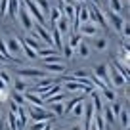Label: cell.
I'll list each match as a JSON object with an SVG mask.
<instances>
[{"instance_id":"obj_9","label":"cell","mask_w":130,"mask_h":130,"mask_svg":"<svg viewBox=\"0 0 130 130\" xmlns=\"http://www.w3.org/2000/svg\"><path fill=\"white\" fill-rule=\"evenodd\" d=\"M17 21L21 23V27H23L25 32H31V31H32L35 21H32V17L29 15V12H27V8H25V6H19V10H17Z\"/></svg>"},{"instance_id":"obj_34","label":"cell","mask_w":130,"mask_h":130,"mask_svg":"<svg viewBox=\"0 0 130 130\" xmlns=\"http://www.w3.org/2000/svg\"><path fill=\"white\" fill-rule=\"evenodd\" d=\"M35 2H37L38 8L42 10V13H44V15H48V12H50V2H48V0H35Z\"/></svg>"},{"instance_id":"obj_7","label":"cell","mask_w":130,"mask_h":130,"mask_svg":"<svg viewBox=\"0 0 130 130\" xmlns=\"http://www.w3.org/2000/svg\"><path fill=\"white\" fill-rule=\"evenodd\" d=\"M77 32L82 38H96V37L102 35V29L98 27L96 23H92V21H86V23H80V27H78Z\"/></svg>"},{"instance_id":"obj_3","label":"cell","mask_w":130,"mask_h":130,"mask_svg":"<svg viewBox=\"0 0 130 130\" xmlns=\"http://www.w3.org/2000/svg\"><path fill=\"white\" fill-rule=\"evenodd\" d=\"M88 10H90V21L92 23H96L100 29H109V23L105 19V12H102L100 4H90Z\"/></svg>"},{"instance_id":"obj_30","label":"cell","mask_w":130,"mask_h":130,"mask_svg":"<svg viewBox=\"0 0 130 130\" xmlns=\"http://www.w3.org/2000/svg\"><path fill=\"white\" fill-rule=\"evenodd\" d=\"M113 65L117 67V71H119V73H121L122 77H124L126 80H128V78H130V69H128V67H126V65H122V63H117V61H113Z\"/></svg>"},{"instance_id":"obj_41","label":"cell","mask_w":130,"mask_h":130,"mask_svg":"<svg viewBox=\"0 0 130 130\" xmlns=\"http://www.w3.org/2000/svg\"><path fill=\"white\" fill-rule=\"evenodd\" d=\"M61 2H71V0H61Z\"/></svg>"},{"instance_id":"obj_27","label":"cell","mask_w":130,"mask_h":130,"mask_svg":"<svg viewBox=\"0 0 130 130\" xmlns=\"http://www.w3.org/2000/svg\"><path fill=\"white\" fill-rule=\"evenodd\" d=\"M10 100H12V102H15L17 105H27V102H25V94H21V92H15V90L12 92Z\"/></svg>"},{"instance_id":"obj_21","label":"cell","mask_w":130,"mask_h":130,"mask_svg":"<svg viewBox=\"0 0 130 130\" xmlns=\"http://www.w3.org/2000/svg\"><path fill=\"white\" fill-rule=\"evenodd\" d=\"M63 102H57V103H48V105L44 107H50V113L56 115V117H63Z\"/></svg>"},{"instance_id":"obj_11","label":"cell","mask_w":130,"mask_h":130,"mask_svg":"<svg viewBox=\"0 0 130 130\" xmlns=\"http://www.w3.org/2000/svg\"><path fill=\"white\" fill-rule=\"evenodd\" d=\"M105 19H107V23H111V27H113L117 32H121L122 25H124V19H122L121 13H115V12H111V10H109L107 15H105Z\"/></svg>"},{"instance_id":"obj_35","label":"cell","mask_w":130,"mask_h":130,"mask_svg":"<svg viewBox=\"0 0 130 130\" xmlns=\"http://www.w3.org/2000/svg\"><path fill=\"white\" fill-rule=\"evenodd\" d=\"M44 63H63V57L59 56V54H56V56H50L46 57V59H42Z\"/></svg>"},{"instance_id":"obj_40","label":"cell","mask_w":130,"mask_h":130,"mask_svg":"<svg viewBox=\"0 0 130 130\" xmlns=\"http://www.w3.org/2000/svg\"><path fill=\"white\" fill-rule=\"evenodd\" d=\"M71 130H80V126H73V128H71Z\"/></svg>"},{"instance_id":"obj_24","label":"cell","mask_w":130,"mask_h":130,"mask_svg":"<svg viewBox=\"0 0 130 130\" xmlns=\"http://www.w3.org/2000/svg\"><path fill=\"white\" fill-rule=\"evenodd\" d=\"M75 50H77L78 57H82V59H88V57H90V48H88V44H86L84 40H82V42H80V44H78Z\"/></svg>"},{"instance_id":"obj_31","label":"cell","mask_w":130,"mask_h":130,"mask_svg":"<svg viewBox=\"0 0 130 130\" xmlns=\"http://www.w3.org/2000/svg\"><path fill=\"white\" fill-rule=\"evenodd\" d=\"M0 80L4 82V86L6 88H10V86H12V77H10V71H0Z\"/></svg>"},{"instance_id":"obj_26","label":"cell","mask_w":130,"mask_h":130,"mask_svg":"<svg viewBox=\"0 0 130 130\" xmlns=\"http://www.w3.org/2000/svg\"><path fill=\"white\" fill-rule=\"evenodd\" d=\"M59 17H61V10L57 8V6L50 10V29L56 27V23H57V19H59Z\"/></svg>"},{"instance_id":"obj_4","label":"cell","mask_w":130,"mask_h":130,"mask_svg":"<svg viewBox=\"0 0 130 130\" xmlns=\"http://www.w3.org/2000/svg\"><path fill=\"white\" fill-rule=\"evenodd\" d=\"M61 88H65L67 92H75V94H88L94 88L92 84H84L80 80H75V78H65Z\"/></svg>"},{"instance_id":"obj_39","label":"cell","mask_w":130,"mask_h":130,"mask_svg":"<svg viewBox=\"0 0 130 130\" xmlns=\"http://www.w3.org/2000/svg\"><path fill=\"white\" fill-rule=\"evenodd\" d=\"M0 63H10V61H8V59H6V57H4V56H2V54H0Z\"/></svg>"},{"instance_id":"obj_29","label":"cell","mask_w":130,"mask_h":130,"mask_svg":"<svg viewBox=\"0 0 130 130\" xmlns=\"http://www.w3.org/2000/svg\"><path fill=\"white\" fill-rule=\"evenodd\" d=\"M21 44H23V56L27 57V59H38V57H37V50L29 48L25 42H21Z\"/></svg>"},{"instance_id":"obj_14","label":"cell","mask_w":130,"mask_h":130,"mask_svg":"<svg viewBox=\"0 0 130 130\" xmlns=\"http://www.w3.org/2000/svg\"><path fill=\"white\" fill-rule=\"evenodd\" d=\"M119 122H121V126L124 130H128V124H130V113H128V102H126V107H121V111H119L117 115Z\"/></svg>"},{"instance_id":"obj_38","label":"cell","mask_w":130,"mask_h":130,"mask_svg":"<svg viewBox=\"0 0 130 130\" xmlns=\"http://www.w3.org/2000/svg\"><path fill=\"white\" fill-rule=\"evenodd\" d=\"M0 130H6V119L4 117L0 119Z\"/></svg>"},{"instance_id":"obj_28","label":"cell","mask_w":130,"mask_h":130,"mask_svg":"<svg viewBox=\"0 0 130 130\" xmlns=\"http://www.w3.org/2000/svg\"><path fill=\"white\" fill-rule=\"evenodd\" d=\"M6 124L10 126V130H17V119H15V113H13V111H10V113L6 115Z\"/></svg>"},{"instance_id":"obj_12","label":"cell","mask_w":130,"mask_h":130,"mask_svg":"<svg viewBox=\"0 0 130 130\" xmlns=\"http://www.w3.org/2000/svg\"><path fill=\"white\" fill-rule=\"evenodd\" d=\"M92 75L109 86V71H107V63H100V65H96V67L92 69Z\"/></svg>"},{"instance_id":"obj_22","label":"cell","mask_w":130,"mask_h":130,"mask_svg":"<svg viewBox=\"0 0 130 130\" xmlns=\"http://www.w3.org/2000/svg\"><path fill=\"white\" fill-rule=\"evenodd\" d=\"M56 54H59L56 48H40V50H37V57L38 59H46V57H50V56H56Z\"/></svg>"},{"instance_id":"obj_6","label":"cell","mask_w":130,"mask_h":130,"mask_svg":"<svg viewBox=\"0 0 130 130\" xmlns=\"http://www.w3.org/2000/svg\"><path fill=\"white\" fill-rule=\"evenodd\" d=\"M15 75H17V77H21V78H25V80H29V82L40 80V78L46 77V73L42 69H32V67H17Z\"/></svg>"},{"instance_id":"obj_17","label":"cell","mask_w":130,"mask_h":130,"mask_svg":"<svg viewBox=\"0 0 130 130\" xmlns=\"http://www.w3.org/2000/svg\"><path fill=\"white\" fill-rule=\"evenodd\" d=\"M25 102L27 103H31V105H42L44 107V100H42L38 94H35V92H25Z\"/></svg>"},{"instance_id":"obj_2","label":"cell","mask_w":130,"mask_h":130,"mask_svg":"<svg viewBox=\"0 0 130 130\" xmlns=\"http://www.w3.org/2000/svg\"><path fill=\"white\" fill-rule=\"evenodd\" d=\"M4 42H6V48H8L10 56H12V61L15 59V57H25L23 56V44H21V40L15 35H6Z\"/></svg>"},{"instance_id":"obj_20","label":"cell","mask_w":130,"mask_h":130,"mask_svg":"<svg viewBox=\"0 0 130 130\" xmlns=\"http://www.w3.org/2000/svg\"><path fill=\"white\" fill-rule=\"evenodd\" d=\"M67 100V96H65V92L61 90V92H56L52 94V96L44 98V105H48V103H57V102H65Z\"/></svg>"},{"instance_id":"obj_32","label":"cell","mask_w":130,"mask_h":130,"mask_svg":"<svg viewBox=\"0 0 130 130\" xmlns=\"http://www.w3.org/2000/svg\"><path fill=\"white\" fill-rule=\"evenodd\" d=\"M109 10L115 13H121L122 12V2L121 0H109Z\"/></svg>"},{"instance_id":"obj_19","label":"cell","mask_w":130,"mask_h":130,"mask_svg":"<svg viewBox=\"0 0 130 130\" xmlns=\"http://www.w3.org/2000/svg\"><path fill=\"white\" fill-rule=\"evenodd\" d=\"M12 86H13V90H15V92H21V94H25L29 90V82L25 80V78H21V77H17L15 80H12Z\"/></svg>"},{"instance_id":"obj_25","label":"cell","mask_w":130,"mask_h":130,"mask_svg":"<svg viewBox=\"0 0 130 130\" xmlns=\"http://www.w3.org/2000/svg\"><path fill=\"white\" fill-rule=\"evenodd\" d=\"M17 10H19V2L17 0H10L8 2V13L6 15H10L12 19H17Z\"/></svg>"},{"instance_id":"obj_15","label":"cell","mask_w":130,"mask_h":130,"mask_svg":"<svg viewBox=\"0 0 130 130\" xmlns=\"http://www.w3.org/2000/svg\"><path fill=\"white\" fill-rule=\"evenodd\" d=\"M100 94H102L103 102H107V103H113L115 100H117V94H115V90L111 88V86H103V88H100Z\"/></svg>"},{"instance_id":"obj_37","label":"cell","mask_w":130,"mask_h":130,"mask_svg":"<svg viewBox=\"0 0 130 130\" xmlns=\"http://www.w3.org/2000/svg\"><path fill=\"white\" fill-rule=\"evenodd\" d=\"M8 2L10 0H0V17H6L8 13Z\"/></svg>"},{"instance_id":"obj_8","label":"cell","mask_w":130,"mask_h":130,"mask_svg":"<svg viewBox=\"0 0 130 130\" xmlns=\"http://www.w3.org/2000/svg\"><path fill=\"white\" fill-rule=\"evenodd\" d=\"M107 71H109V86L113 84L115 88H124V86L128 84V80L119 73L117 67H115L113 63H107Z\"/></svg>"},{"instance_id":"obj_1","label":"cell","mask_w":130,"mask_h":130,"mask_svg":"<svg viewBox=\"0 0 130 130\" xmlns=\"http://www.w3.org/2000/svg\"><path fill=\"white\" fill-rule=\"evenodd\" d=\"M25 111H27L31 121H54V119H57L56 115H52L42 105H31V103H27V105H25Z\"/></svg>"},{"instance_id":"obj_23","label":"cell","mask_w":130,"mask_h":130,"mask_svg":"<svg viewBox=\"0 0 130 130\" xmlns=\"http://www.w3.org/2000/svg\"><path fill=\"white\" fill-rule=\"evenodd\" d=\"M44 71H48V73H63L65 63H44Z\"/></svg>"},{"instance_id":"obj_13","label":"cell","mask_w":130,"mask_h":130,"mask_svg":"<svg viewBox=\"0 0 130 130\" xmlns=\"http://www.w3.org/2000/svg\"><path fill=\"white\" fill-rule=\"evenodd\" d=\"M21 42H25V44H27L29 48H32V50H40V48H44V46H46L44 42H42V40H40V38H38L32 31H31V32H27V37H25Z\"/></svg>"},{"instance_id":"obj_10","label":"cell","mask_w":130,"mask_h":130,"mask_svg":"<svg viewBox=\"0 0 130 130\" xmlns=\"http://www.w3.org/2000/svg\"><path fill=\"white\" fill-rule=\"evenodd\" d=\"M56 29L59 31V35H61V38H63L65 42H67V37L71 35V21L67 19L65 15H61L59 19H57V23H56Z\"/></svg>"},{"instance_id":"obj_16","label":"cell","mask_w":130,"mask_h":130,"mask_svg":"<svg viewBox=\"0 0 130 130\" xmlns=\"http://www.w3.org/2000/svg\"><path fill=\"white\" fill-rule=\"evenodd\" d=\"M107 46H109V40H107L105 37H102V35H100V37H96V38H94L92 48L96 50V52H105V50H107Z\"/></svg>"},{"instance_id":"obj_33","label":"cell","mask_w":130,"mask_h":130,"mask_svg":"<svg viewBox=\"0 0 130 130\" xmlns=\"http://www.w3.org/2000/svg\"><path fill=\"white\" fill-rule=\"evenodd\" d=\"M0 54H2V56H4L6 59H8L10 63H12V56H10L8 48H6V42H4V38H2V37H0Z\"/></svg>"},{"instance_id":"obj_36","label":"cell","mask_w":130,"mask_h":130,"mask_svg":"<svg viewBox=\"0 0 130 130\" xmlns=\"http://www.w3.org/2000/svg\"><path fill=\"white\" fill-rule=\"evenodd\" d=\"M61 50H63V56H65V59H71V57H73V52H75V50L71 48L69 44H63V48H61Z\"/></svg>"},{"instance_id":"obj_18","label":"cell","mask_w":130,"mask_h":130,"mask_svg":"<svg viewBox=\"0 0 130 130\" xmlns=\"http://www.w3.org/2000/svg\"><path fill=\"white\" fill-rule=\"evenodd\" d=\"M84 102H86V98L75 103V105H73V109L69 111V115H71V117H75V119H82V115H84Z\"/></svg>"},{"instance_id":"obj_5","label":"cell","mask_w":130,"mask_h":130,"mask_svg":"<svg viewBox=\"0 0 130 130\" xmlns=\"http://www.w3.org/2000/svg\"><path fill=\"white\" fill-rule=\"evenodd\" d=\"M23 6L27 8V12H29V15L32 17V21L35 23H40V25H46V19L48 17L42 13V10L38 8V4L35 2V0H23Z\"/></svg>"}]
</instances>
